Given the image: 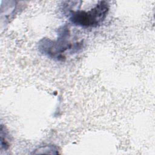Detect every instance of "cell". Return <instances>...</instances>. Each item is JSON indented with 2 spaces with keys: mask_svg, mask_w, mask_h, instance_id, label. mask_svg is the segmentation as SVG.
Returning a JSON list of instances; mask_svg holds the SVG:
<instances>
[{
  "mask_svg": "<svg viewBox=\"0 0 155 155\" xmlns=\"http://www.w3.org/2000/svg\"><path fill=\"white\" fill-rule=\"evenodd\" d=\"M58 35L56 41L43 38L39 41V50L41 53L58 61H63L67 50L74 53L81 48L82 42H70V31L66 25L59 29Z\"/></svg>",
  "mask_w": 155,
  "mask_h": 155,
  "instance_id": "obj_1",
  "label": "cell"
},
{
  "mask_svg": "<svg viewBox=\"0 0 155 155\" xmlns=\"http://www.w3.org/2000/svg\"><path fill=\"white\" fill-rule=\"evenodd\" d=\"M109 9L107 1H100L88 10H70L69 20L72 24L82 27H96L105 21Z\"/></svg>",
  "mask_w": 155,
  "mask_h": 155,
  "instance_id": "obj_2",
  "label": "cell"
},
{
  "mask_svg": "<svg viewBox=\"0 0 155 155\" xmlns=\"http://www.w3.org/2000/svg\"><path fill=\"white\" fill-rule=\"evenodd\" d=\"M10 146L9 137L7 131L5 128L1 125V149L7 150Z\"/></svg>",
  "mask_w": 155,
  "mask_h": 155,
  "instance_id": "obj_3",
  "label": "cell"
}]
</instances>
